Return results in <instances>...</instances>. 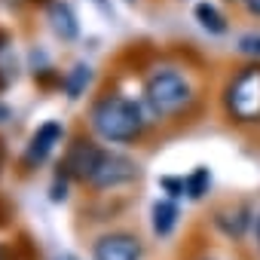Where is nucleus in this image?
<instances>
[{
    "instance_id": "f8f14e48",
    "label": "nucleus",
    "mask_w": 260,
    "mask_h": 260,
    "mask_svg": "<svg viewBox=\"0 0 260 260\" xmlns=\"http://www.w3.org/2000/svg\"><path fill=\"white\" fill-rule=\"evenodd\" d=\"M184 187H187V196L199 199V196L208 190V169H196V172L184 181Z\"/></svg>"
},
{
    "instance_id": "a211bd4d",
    "label": "nucleus",
    "mask_w": 260,
    "mask_h": 260,
    "mask_svg": "<svg viewBox=\"0 0 260 260\" xmlns=\"http://www.w3.org/2000/svg\"><path fill=\"white\" fill-rule=\"evenodd\" d=\"M257 239H260V220H257Z\"/></svg>"
},
{
    "instance_id": "2eb2a0df",
    "label": "nucleus",
    "mask_w": 260,
    "mask_h": 260,
    "mask_svg": "<svg viewBox=\"0 0 260 260\" xmlns=\"http://www.w3.org/2000/svg\"><path fill=\"white\" fill-rule=\"evenodd\" d=\"M242 4L248 7V13H251V16H260V0H242Z\"/></svg>"
},
{
    "instance_id": "f3484780",
    "label": "nucleus",
    "mask_w": 260,
    "mask_h": 260,
    "mask_svg": "<svg viewBox=\"0 0 260 260\" xmlns=\"http://www.w3.org/2000/svg\"><path fill=\"white\" fill-rule=\"evenodd\" d=\"M0 260H13V254H10V248H7V245H0Z\"/></svg>"
},
{
    "instance_id": "423d86ee",
    "label": "nucleus",
    "mask_w": 260,
    "mask_h": 260,
    "mask_svg": "<svg viewBox=\"0 0 260 260\" xmlns=\"http://www.w3.org/2000/svg\"><path fill=\"white\" fill-rule=\"evenodd\" d=\"M101 147H95L92 141H77L71 150H68V159H64V172L71 178H80V181H89L98 169V159H101Z\"/></svg>"
},
{
    "instance_id": "6e6552de",
    "label": "nucleus",
    "mask_w": 260,
    "mask_h": 260,
    "mask_svg": "<svg viewBox=\"0 0 260 260\" xmlns=\"http://www.w3.org/2000/svg\"><path fill=\"white\" fill-rule=\"evenodd\" d=\"M49 22H52V31H55L61 40H74V37L80 34V25H77L74 10H71L68 4H61V0L49 7Z\"/></svg>"
},
{
    "instance_id": "7ed1b4c3",
    "label": "nucleus",
    "mask_w": 260,
    "mask_h": 260,
    "mask_svg": "<svg viewBox=\"0 0 260 260\" xmlns=\"http://www.w3.org/2000/svg\"><path fill=\"white\" fill-rule=\"evenodd\" d=\"M226 107L236 119H245V122L260 116V68H248L230 83Z\"/></svg>"
},
{
    "instance_id": "4468645a",
    "label": "nucleus",
    "mask_w": 260,
    "mask_h": 260,
    "mask_svg": "<svg viewBox=\"0 0 260 260\" xmlns=\"http://www.w3.org/2000/svg\"><path fill=\"white\" fill-rule=\"evenodd\" d=\"M162 187H166V190H172L175 196L187 190V187H184V181H175V178H162Z\"/></svg>"
},
{
    "instance_id": "20e7f679",
    "label": "nucleus",
    "mask_w": 260,
    "mask_h": 260,
    "mask_svg": "<svg viewBox=\"0 0 260 260\" xmlns=\"http://www.w3.org/2000/svg\"><path fill=\"white\" fill-rule=\"evenodd\" d=\"M138 175V166L128 159V156H122V153H101V159H98V169H95V175L89 178V184L92 187H98V190H110V187H122V184H128Z\"/></svg>"
},
{
    "instance_id": "dca6fc26",
    "label": "nucleus",
    "mask_w": 260,
    "mask_h": 260,
    "mask_svg": "<svg viewBox=\"0 0 260 260\" xmlns=\"http://www.w3.org/2000/svg\"><path fill=\"white\" fill-rule=\"evenodd\" d=\"M10 119V107L7 104H0V122H7Z\"/></svg>"
},
{
    "instance_id": "0eeeda50",
    "label": "nucleus",
    "mask_w": 260,
    "mask_h": 260,
    "mask_svg": "<svg viewBox=\"0 0 260 260\" xmlns=\"http://www.w3.org/2000/svg\"><path fill=\"white\" fill-rule=\"evenodd\" d=\"M61 141V122H43L40 128H37V135L31 138V144H28V150H25V166L28 169H34V166H40L52 150H55V144Z\"/></svg>"
},
{
    "instance_id": "f03ea898",
    "label": "nucleus",
    "mask_w": 260,
    "mask_h": 260,
    "mask_svg": "<svg viewBox=\"0 0 260 260\" xmlns=\"http://www.w3.org/2000/svg\"><path fill=\"white\" fill-rule=\"evenodd\" d=\"M147 104L159 113V116H172L178 110H184L193 98V89L187 83V77H181L178 71H156L147 86H144Z\"/></svg>"
},
{
    "instance_id": "9d476101",
    "label": "nucleus",
    "mask_w": 260,
    "mask_h": 260,
    "mask_svg": "<svg viewBox=\"0 0 260 260\" xmlns=\"http://www.w3.org/2000/svg\"><path fill=\"white\" fill-rule=\"evenodd\" d=\"M196 19H199V25H202L205 31H211V34H223V31H226L223 16H220L211 4H196Z\"/></svg>"
},
{
    "instance_id": "f257e3e1",
    "label": "nucleus",
    "mask_w": 260,
    "mask_h": 260,
    "mask_svg": "<svg viewBox=\"0 0 260 260\" xmlns=\"http://www.w3.org/2000/svg\"><path fill=\"white\" fill-rule=\"evenodd\" d=\"M92 125L104 141H135L144 132V113L135 101L107 95L92 107Z\"/></svg>"
},
{
    "instance_id": "ddd939ff",
    "label": "nucleus",
    "mask_w": 260,
    "mask_h": 260,
    "mask_svg": "<svg viewBox=\"0 0 260 260\" xmlns=\"http://www.w3.org/2000/svg\"><path fill=\"white\" fill-rule=\"evenodd\" d=\"M239 49L248 52V55H257V58H260V34H248V37H242V40H239Z\"/></svg>"
},
{
    "instance_id": "1a4fd4ad",
    "label": "nucleus",
    "mask_w": 260,
    "mask_h": 260,
    "mask_svg": "<svg viewBox=\"0 0 260 260\" xmlns=\"http://www.w3.org/2000/svg\"><path fill=\"white\" fill-rule=\"evenodd\" d=\"M175 223H178V208H175V202H169V199L156 202V205H153V233H156V236H169V233L175 230Z\"/></svg>"
},
{
    "instance_id": "9b49d317",
    "label": "nucleus",
    "mask_w": 260,
    "mask_h": 260,
    "mask_svg": "<svg viewBox=\"0 0 260 260\" xmlns=\"http://www.w3.org/2000/svg\"><path fill=\"white\" fill-rule=\"evenodd\" d=\"M89 77H92V71H89L86 64H77V68L71 71V77L64 80V89H68V98H80V92H83V86L89 83Z\"/></svg>"
},
{
    "instance_id": "39448f33",
    "label": "nucleus",
    "mask_w": 260,
    "mask_h": 260,
    "mask_svg": "<svg viewBox=\"0 0 260 260\" xmlns=\"http://www.w3.org/2000/svg\"><path fill=\"white\" fill-rule=\"evenodd\" d=\"M95 260H141V242L128 233H110L98 239Z\"/></svg>"
}]
</instances>
